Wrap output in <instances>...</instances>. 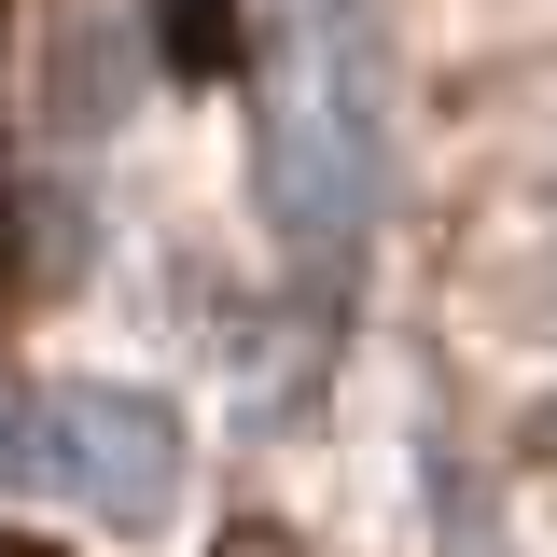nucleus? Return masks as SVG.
Listing matches in <instances>:
<instances>
[{
  "mask_svg": "<svg viewBox=\"0 0 557 557\" xmlns=\"http://www.w3.org/2000/svg\"><path fill=\"white\" fill-rule=\"evenodd\" d=\"M28 432H42V418H28V405H0V487L28 474Z\"/></svg>",
  "mask_w": 557,
  "mask_h": 557,
  "instance_id": "nucleus-2",
  "label": "nucleus"
},
{
  "mask_svg": "<svg viewBox=\"0 0 557 557\" xmlns=\"http://www.w3.org/2000/svg\"><path fill=\"white\" fill-rule=\"evenodd\" d=\"M42 446H57V474L112 516V530H153L168 502H182V418L153 405V391H112V376H84L42 405Z\"/></svg>",
  "mask_w": 557,
  "mask_h": 557,
  "instance_id": "nucleus-1",
  "label": "nucleus"
}]
</instances>
